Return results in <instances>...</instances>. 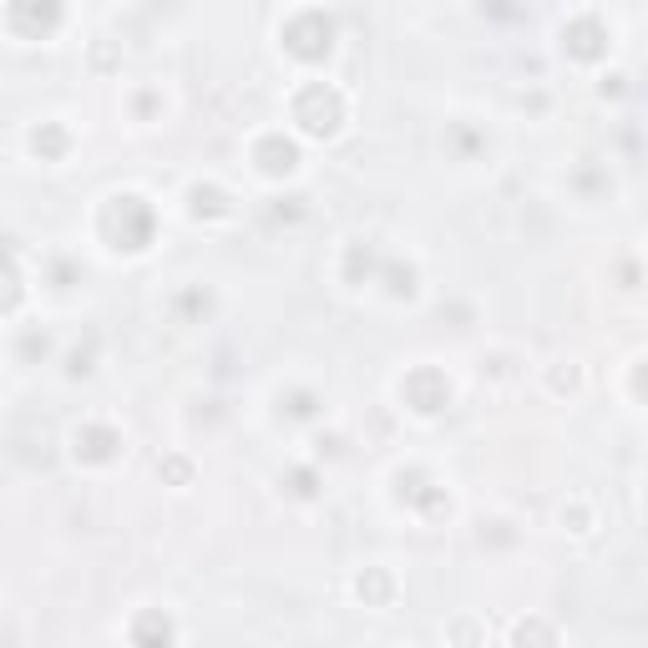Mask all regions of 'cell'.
Listing matches in <instances>:
<instances>
[{
  "label": "cell",
  "instance_id": "obj_11",
  "mask_svg": "<svg viewBox=\"0 0 648 648\" xmlns=\"http://www.w3.org/2000/svg\"><path fill=\"white\" fill-rule=\"evenodd\" d=\"M31 147H36V152H46V157H61V147H66V132H61V127H41V132L31 137Z\"/></svg>",
  "mask_w": 648,
  "mask_h": 648
},
{
  "label": "cell",
  "instance_id": "obj_7",
  "mask_svg": "<svg viewBox=\"0 0 648 648\" xmlns=\"http://www.w3.org/2000/svg\"><path fill=\"white\" fill-rule=\"evenodd\" d=\"M76 451L81 456H92V461H107L117 451V431L107 426H87V431H76Z\"/></svg>",
  "mask_w": 648,
  "mask_h": 648
},
{
  "label": "cell",
  "instance_id": "obj_1",
  "mask_svg": "<svg viewBox=\"0 0 648 648\" xmlns=\"http://www.w3.org/2000/svg\"><path fill=\"white\" fill-rule=\"evenodd\" d=\"M107 238L117 243V249H147V238H152V213L142 198H112L107 203Z\"/></svg>",
  "mask_w": 648,
  "mask_h": 648
},
{
  "label": "cell",
  "instance_id": "obj_13",
  "mask_svg": "<svg viewBox=\"0 0 648 648\" xmlns=\"http://www.w3.org/2000/svg\"><path fill=\"white\" fill-rule=\"evenodd\" d=\"M137 638H168V623H157V618H147V623L137 628Z\"/></svg>",
  "mask_w": 648,
  "mask_h": 648
},
{
  "label": "cell",
  "instance_id": "obj_4",
  "mask_svg": "<svg viewBox=\"0 0 648 648\" xmlns=\"http://www.w3.org/2000/svg\"><path fill=\"white\" fill-rule=\"evenodd\" d=\"M330 36H335V26L324 21L319 11H304V16H299V21H289V31H284L289 51H294V56H304V61H314V56L330 51Z\"/></svg>",
  "mask_w": 648,
  "mask_h": 648
},
{
  "label": "cell",
  "instance_id": "obj_6",
  "mask_svg": "<svg viewBox=\"0 0 648 648\" xmlns=\"http://www.w3.org/2000/svg\"><path fill=\"white\" fill-rule=\"evenodd\" d=\"M562 41H567V51H573V56L593 61V56L603 51V26H598V21H578V26L562 31Z\"/></svg>",
  "mask_w": 648,
  "mask_h": 648
},
{
  "label": "cell",
  "instance_id": "obj_12",
  "mask_svg": "<svg viewBox=\"0 0 648 648\" xmlns=\"http://www.w3.org/2000/svg\"><path fill=\"white\" fill-rule=\"evenodd\" d=\"M193 208H198V213H223V193H218V188H208V193L193 188Z\"/></svg>",
  "mask_w": 648,
  "mask_h": 648
},
{
  "label": "cell",
  "instance_id": "obj_8",
  "mask_svg": "<svg viewBox=\"0 0 648 648\" xmlns=\"http://www.w3.org/2000/svg\"><path fill=\"white\" fill-rule=\"evenodd\" d=\"M259 168H264V173H289V168H294V147H289L284 137L259 142Z\"/></svg>",
  "mask_w": 648,
  "mask_h": 648
},
{
  "label": "cell",
  "instance_id": "obj_9",
  "mask_svg": "<svg viewBox=\"0 0 648 648\" xmlns=\"http://www.w3.org/2000/svg\"><path fill=\"white\" fill-rule=\"evenodd\" d=\"M16 299H21V279H16L11 259H0V314L16 309Z\"/></svg>",
  "mask_w": 648,
  "mask_h": 648
},
{
  "label": "cell",
  "instance_id": "obj_5",
  "mask_svg": "<svg viewBox=\"0 0 648 648\" xmlns=\"http://www.w3.org/2000/svg\"><path fill=\"white\" fill-rule=\"evenodd\" d=\"M405 395H411L416 411H441V405L451 400V385H446V375H436V370H416L411 380H405Z\"/></svg>",
  "mask_w": 648,
  "mask_h": 648
},
{
  "label": "cell",
  "instance_id": "obj_10",
  "mask_svg": "<svg viewBox=\"0 0 648 648\" xmlns=\"http://www.w3.org/2000/svg\"><path fill=\"white\" fill-rule=\"evenodd\" d=\"M355 593H360L365 603H385V598H390V578H385V573H365V578L355 583Z\"/></svg>",
  "mask_w": 648,
  "mask_h": 648
},
{
  "label": "cell",
  "instance_id": "obj_2",
  "mask_svg": "<svg viewBox=\"0 0 648 648\" xmlns=\"http://www.w3.org/2000/svg\"><path fill=\"white\" fill-rule=\"evenodd\" d=\"M294 117L304 122V132H314V137H330L335 127H340V117H345V102H340V92H330V87H304L299 97H294Z\"/></svg>",
  "mask_w": 648,
  "mask_h": 648
},
{
  "label": "cell",
  "instance_id": "obj_3",
  "mask_svg": "<svg viewBox=\"0 0 648 648\" xmlns=\"http://www.w3.org/2000/svg\"><path fill=\"white\" fill-rule=\"evenodd\" d=\"M6 16H11V31L41 41L61 26V0H6Z\"/></svg>",
  "mask_w": 648,
  "mask_h": 648
}]
</instances>
